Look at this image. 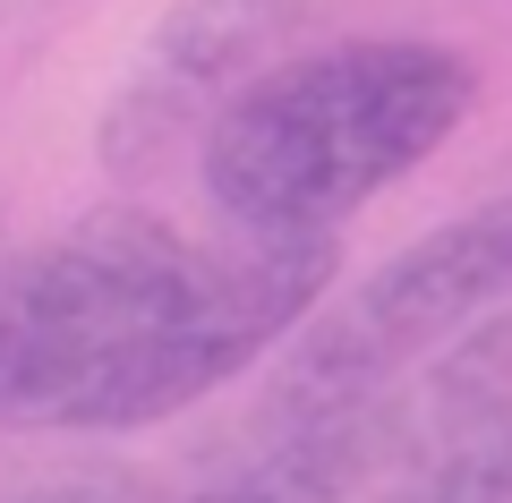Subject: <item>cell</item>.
Returning <instances> with one entry per match:
<instances>
[{
  "label": "cell",
  "mask_w": 512,
  "mask_h": 503,
  "mask_svg": "<svg viewBox=\"0 0 512 503\" xmlns=\"http://www.w3.org/2000/svg\"><path fill=\"white\" fill-rule=\"evenodd\" d=\"M495 307H512V197L410 239L367 282L316 307L282 342L265 418H316V410H342V401L393 393V376H410L444 333L487 324Z\"/></svg>",
  "instance_id": "3"
},
{
  "label": "cell",
  "mask_w": 512,
  "mask_h": 503,
  "mask_svg": "<svg viewBox=\"0 0 512 503\" xmlns=\"http://www.w3.org/2000/svg\"><path fill=\"white\" fill-rule=\"evenodd\" d=\"M350 503H512V384L453 367L410 393Z\"/></svg>",
  "instance_id": "5"
},
{
  "label": "cell",
  "mask_w": 512,
  "mask_h": 503,
  "mask_svg": "<svg viewBox=\"0 0 512 503\" xmlns=\"http://www.w3.org/2000/svg\"><path fill=\"white\" fill-rule=\"evenodd\" d=\"M393 418H402L393 393L342 401V410H316V418H265L239 461H222L205 486L163 503H350L376 469Z\"/></svg>",
  "instance_id": "6"
},
{
  "label": "cell",
  "mask_w": 512,
  "mask_h": 503,
  "mask_svg": "<svg viewBox=\"0 0 512 503\" xmlns=\"http://www.w3.org/2000/svg\"><path fill=\"white\" fill-rule=\"evenodd\" d=\"M0 503H163V495L146 478H128V469H60V478L9 486Z\"/></svg>",
  "instance_id": "7"
},
{
  "label": "cell",
  "mask_w": 512,
  "mask_h": 503,
  "mask_svg": "<svg viewBox=\"0 0 512 503\" xmlns=\"http://www.w3.org/2000/svg\"><path fill=\"white\" fill-rule=\"evenodd\" d=\"M342 239H205L146 205L0 265V427H154L274 359L333 299Z\"/></svg>",
  "instance_id": "1"
},
{
  "label": "cell",
  "mask_w": 512,
  "mask_h": 503,
  "mask_svg": "<svg viewBox=\"0 0 512 503\" xmlns=\"http://www.w3.org/2000/svg\"><path fill=\"white\" fill-rule=\"evenodd\" d=\"M478 103V60L453 43L367 35L291 52L197 137V180L231 239H333L376 188L419 171Z\"/></svg>",
  "instance_id": "2"
},
{
  "label": "cell",
  "mask_w": 512,
  "mask_h": 503,
  "mask_svg": "<svg viewBox=\"0 0 512 503\" xmlns=\"http://www.w3.org/2000/svg\"><path fill=\"white\" fill-rule=\"evenodd\" d=\"M316 18L325 0H171L103 103V162L154 171L180 137L214 128L231 94H248L274 60H291V43Z\"/></svg>",
  "instance_id": "4"
}]
</instances>
